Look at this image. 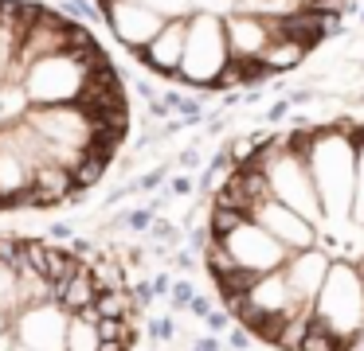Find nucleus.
Returning a JSON list of instances; mask_svg holds the SVG:
<instances>
[{
  "label": "nucleus",
  "instance_id": "nucleus-6",
  "mask_svg": "<svg viewBox=\"0 0 364 351\" xmlns=\"http://www.w3.org/2000/svg\"><path fill=\"white\" fill-rule=\"evenodd\" d=\"M192 312H196V316H204V320H208V316H212V304H208L204 296H196V301H192Z\"/></svg>",
  "mask_w": 364,
  "mask_h": 351
},
{
  "label": "nucleus",
  "instance_id": "nucleus-5",
  "mask_svg": "<svg viewBox=\"0 0 364 351\" xmlns=\"http://www.w3.org/2000/svg\"><path fill=\"white\" fill-rule=\"evenodd\" d=\"M228 320H231V312H212V316H208V328L220 332V328H228Z\"/></svg>",
  "mask_w": 364,
  "mask_h": 351
},
{
  "label": "nucleus",
  "instance_id": "nucleus-8",
  "mask_svg": "<svg viewBox=\"0 0 364 351\" xmlns=\"http://www.w3.org/2000/svg\"><path fill=\"white\" fill-rule=\"evenodd\" d=\"M247 343H251V340H247V332H231V347H235V351H243Z\"/></svg>",
  "mask_w": 364,
  "mask_h": 351
},
{
  "label": "nucleus",
  "instance_id": "nucleus-2",
  "mask_svg": "<svg viewBox=\"0 0 364 351\" xmlns=\"http://www.w3.org/2000/svg\"><path fill=\"white\" fill-rule=\"evenodd\" d=\"M67 351H102V335H98V324H90L87 316H71Z\"/></svg>",
  "mask_w": 364,
  "mask_h": 351
},
{
  "label": "nucleus",
  "instance_id": "nucleus-1",
  "mask_svg": "<svg viewBox=\"0 0 364 351\" xmlns=\"http://www.w3.org/2000/svg\"><path fill=\"white\" fill-rule=\"evenodd\" d=\"M12 332L32 351H67V332H71V312L59 301L36 304L12 316Z\"/></svg>",
  "mask_w": 364,
  "mask_h": 351
},
{
  "label": "nucleus",
  "instance_id": "nucleus-3",
  "mask_svg": "<svg viewBox=\"0 0 364 351\" xmlns=\"http://www.w3.org/2000/svg\"><path fill=\"white\" fill-rule=\"evenodd\" d=\"M192 301H196V289H192L188 281H176L173 285V308H192Z\"/></svg>",
  "mask_w": 364,
  "mask_h": 351
},
{
  "label": "nucleus",
  "instance_id": "nucleus-4",
  "mask_svg": "<svg viewBox=\"0 0 364 351\" xmlns=\"http://www.w3.org/2000/svg\"><path fill=\"white\" fill-rule=\"evenodd\" d=\"M173 332H176V320L173 316H165V320L153 324V335H157V340H173Z\"/></svg>",
  "mask_w": 364,
  "mask_h": 351
},
{
  "label": "nucleus",
  "instance_id": "nucleus-7",
  "mask_svg": "<svg viewBox=\"0 0 364 351\" xmlns=\"http://www.w3.org/2000/svg\"><path fill=\"white\" fill-rule=\"evenodd\" d=\"M192 351H220V340H212V335H204V340H196V347Z\"/></svg>",
  "mask_w": 364,
  "mask_h": 351
}]
</instances>
